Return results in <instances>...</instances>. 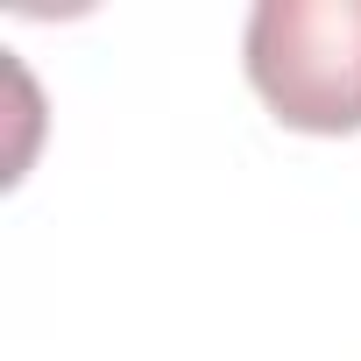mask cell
Returning <instances> with one entry per match:
<instances>
[{
  "instance_id": "cell-1",
  "label": "cell",
  "mask_w": 361,
  "mask_h": 361,
  "mask_svg": "<svg viewBox=\"0 0 361 361\" xmlns=\"http://www.w3.org/2000/svg\"><path fill=\"white\" fill-rule=\"evenodd\" d=\"M241 64L283 128L361 135V0H262Z\"/></svg>"
}]
</instances>
